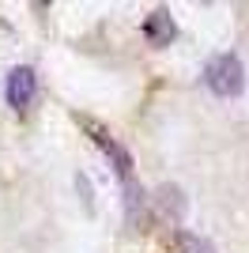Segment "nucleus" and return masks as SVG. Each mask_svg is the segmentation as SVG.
<instances>
[{"label": "nucleus", "mask_w": 249, "mask_h": 253, "mask_svg": "<svg viewBox=\"0 0 249 253\" xmlns=\"http://www.w3.org/2000/svg\"><path fill=\"white\" fill-rule=\"evenodd\" d=\"M76 185H80V193H83V204H87V208H94V201H91V181L80 174V178H76Z\"/></svg>", "instance_id": "0eeeda50"}, {"label": "nucleus", "mask_w": 249, "mask_h": 253, "mask_svg": "<svg viewBox=\"0 0 249 253\" xmlns=\"http://www.w3.org/2000/svg\"><path fill=\"white\" fill-rule=\"evenodd\" d=\"M204 84H208V91L219 95V98L242 95V87H246V72H242L238 53H215V57L204 64Z\"/></svg>", "instance_id": "f257e3e1"}, {"label": "nucleus", "mask_w": 249, "mask_h": 253, "mask_svg": "<svg viewBox=\"0 0 249 253\" xmlns=\"http://www.w3.org/2000/svg\"><path fill=\"white\" fill-rule=\"evenodd\" d=\"M34 95H38V76H34V68H27V64L11 68L8 84H4V98H8V106L15 110V114H23V110L34 102Z\"/></svg>", "instance_id": "f03ea898"}, {"label": "nucleus", "mask_w": 249, "mask_h": 253, "mask_svg": "<svg viewBox=\"0 0 249 253\" xmlns=\"http://www.w3.org/2000/svg\"><path fill=\"white\" fill-rule=\"evenodd\" d=\"M151 201H155L159 215H163V219H170V223H177L181 215H185V193L177 189V185H159Z\"/></svg>", "instance_id": "39448f33"}, {"label": "nucleus", "mask_w": 249, "mask_h": 253, "mask_svg": "<svg viewBox=\"0 0 249 253\" xmlns=\"http://www.w3.org/2000/svg\"><path fill=\"white\" fill-rule=\"evenodd\" d=\"M144 38L151 45H170L177 38V27H174V19H170V11H166V8H155L144 19Z\"/></svg>", "instance_id": "20e7f679"}, {"label": "nucleus", "mask_w": 249, "mask_h": 253, "mask_svg": "<svg viewBox=\"0 0 249 253\" xmlns=\"http://www.w3.org/2000/svg\"><path fill=\"white\" fill-rule=\"evenodd\" d=\"M91 132H94V144H98V148L110 155V163H114V170H117V178L128 185V181H132V155H128V151H124L114 136H106L102 128H94V125H91Z\"/></svg>", "instance_id": "7ed1b4c3"}, {"label": "nucleus", "mask_w": 249, "mask_h": 253, "mask_svg": "<svg viewBox=\"0 0 249 253\" xmlns=\"http://www.w3.org/2000/svg\"><path fill=\"white\" fill-rule=\"evenodd\" d=\"M174 246H177V253H215V246L193 231H174Z\"/></svg>", "instance_id": "423d86ee"}]
</instances>
